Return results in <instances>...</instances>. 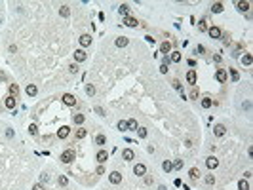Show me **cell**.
<instances>
[{
  "label": "cell",
  "instance_id": "1",
  "mask_svg": "<svg viewBox=\"0 0 253 190\" xmlns=\"http://www.w3.org/2000/svg\"><path fill=\"white\" fill-rule=\"evenodd\" d=\"M63 163H70L72 160H74V152L72 150H65V152H61V158H59Z\"/></svg>",
  "mask_w": 253,
  "mask_h": 190
},
{
  "label": "cell",
  "instance_id": "2",
  "mask_svg": "<svg viewBox=\"0 0 253 190\" xmlns=\"http://www.w3.org/2000/svg\"><path fill=\"white\" fill-rule=\"evenodd\" d=\"M61 99H63V103H65V105H69V106H74L76 105V97L72 95V93H65Z\"/></svg>",
  "mask_w": 253,
  "mask_h": 190
},
{
  "label": "cell",
  "instance_id": "3",
  "mask_svg": "<svg viewBox=\"0 0 253 190\" xmlns=\"http://www.w3.org/2000/svg\"><path fill=\"white\" fill-rule=\"evenodd\" d=\"M108 181H111L112 184H120V183H122V173H118V171H112L111 175H108Z\"/></svg>",
  "mask_w": 253,
  "mask_h": 190
},
{
  "label": "cell",
  "instance_id": "4",
  "mask_svg": "<svg viewBox=\"0 0 253 190\" xmlns=\"http://www.w3.org/2000/svg\"><path fill=\"white\" fill-rule=\"evenodd\" d=\"M208 34H209L211 38H221V36H223V33H221L219 27H209L208 29Z\"/></svg>",
  "mask_w": 253,
  "mask_h": 190
},
{
  "label": "cell",
  "instance_id": "5",
  "mask_svg": "<svg viewBox=\"0 0 253 190\" xmlns=\"http://www.w3.org/2000/svg\"><path fill=\"white\" fill-rule=\"evenodd\" d=\"M86 57H88V55H86L84 50H76V51H74V61H76V63H82V61H86Z\"/></svg>",
  "mask_w": 253,
  "mask_h": 190
},
{
  "label": "cell",
  "instance_id": "6",
  "mask_svg": "<svg viewBox=\"0 0 253 190\" xmlns=\"http://www.w3.org/2000/svg\"><path fill=\"white\" fill-rule=\"evenodd\" d=\"M78 42H80L82 48H88V46L91 44V36H90V34H82V36L78 38Z\"/></svg>",
  "mask_w": 253,
  "mask_h": 190
},
{
  "label": "cell",
  "instance_id": "7",
  "mask_svg": "<svg viewBox=\"0 0 253 190\" xmlns=\"http://www.w3.org/2000/svg\"><path fill=\"white\" fill-rule=\"evenodd\" d=\"M69 133H70V127L69 126H61L59 129H57V137H59V139H65Z\"/></svg>",
  "mask_w": 253,
  "mask_h": 190
},
{
  "label": "cell",
  "instance_id": "8",
  "mask_svg": "<svg viewBox=\"0 0 253 190\" xmlns=\"http://www.w3.org/2000/svg\"><path fill=\"white\" fill-rule=\"evenodd\" d=\"M187 82L188 84H196V82H198V74H196V70H188L187 72Z\"/></svg>",
  "mask_w": 253,
  "mask_h": 190
},
{
  "label": "cell",
  "instance_id": "9",
  "mask_svg": "<svg viewBox=\"0 0 253 190\" xmlns=\"http://www.w3.org/2000/svg\"><path fill=\"white\" fill-rule=\"evenodd\" d=\"M133 173H135V175H137V177H143V175H145V173H147V167H145V166H143V163H137V166H135V167H133Z\"/></svg>",
  "mask_w": 253,
  "mask_h": 190
},
{
  "label": "cell",
  "instance_id": "10",
  "mask_svg": "<svg viewBox=\"0 0 253 190\" xmlns=\"http://www.w3.org/2000/svg\"><path fill=\"white\" fill-rule=\"evenodd\" d=\"M215 76H217V80H219V82H223V84H225L226 80H229V74H226V70H225V69H219Z\"/></svg>",
  "mask_w": 253,
  "mask_h": 190
},
{
  "label": "cell",
  "instance_id": "11",
  "mask_svg": "<svg viewBox=\"0 0 253 190\" xmlns=\"http://www.w3.org/2000/svg\"><path fill=\"white\" fill-rule=\"evenodd\" d=\"M4 106H6V109H10V110H13V109H15V97L8 95L6 101H4Z\"/></svg>",
  "mask_w": 253,
  "mask_h": 190
},
{
  "label": "cell",
  "instance_id": "12",
  "mask_svg": "<svg viewBox=\"0 0 253 190\" xmlns=\"http://www.w3.org/2000/svg\"><path fill=\"white\" fill-rule=\"evenodd\" d=\"M213 133H215V135H217V137H223V135H225V133H226V127H225L223 124H217V126L213 127Z\"/></svg>",
  "mask_w": 253,
  "mask_h": 190
},
{
  "label": "cell",
  "instance_id": "13",
  "mask_svg": "<svg viewBox=\"0 0 253 190\" xmlns=\"http://www.w3.org/2000/svg\"><path fill=\"white\" fill-rule=\"evenodd\" d=\"M206 166H208L209 169H215L217 166H219V160H217V158H215V156H209V158H208V160H206Z\"/></svg>",
  "mask_w": 253,
  "mask_h": 190
},
{
  "label": "cell",
  "instance_id": "14",
  "mask_svg": "<svg viewBox=\"0 0 253 190\" xmlns=\"http://www.w3.org/2000/svg\"><path fill=\"white\" fill-rule=\"evenodd\" d=\"M124 25H126V27H137V19L135 17H131V15H128V17H124Z\"/></svg>",
  "mask_w": 253,
  "mask_h": 190
},
{
  "label": "cell",
  "instance_id": "15",
  "mask_svg": "<svg viewBox=\"0 0 253 190\" xmlns=\"http://www.w3.org/2000/svg\"><path fill=\"white\" fill-rule=\"evenodd\" d=\"M160 53H166V55L171 53V42H168V40L162 42V46H160Z\"/></svg>",
  "mask_w": 253,
  "mask_h": 190
},
{
  "label": "cell",
  "instance_id": "16",
  "mask_svg": "<svg viewBox=\"0 0 253 190\" xmlns=\"http://www.w3.org/2000/svg\"><path fill=\"white\" fill-rule=\"evenodd\" d=\"M188 177H190V181H192V183L198 181V179H200V171H198V167H192V169H190V171H188Z\"/></svg>",
  "mask_w": 253,
  "mask_h": 190
},
{
  "label": "cell",
  "instance_id": "17",
  "mask_svg": "<svg viewBox=\"0 0 253 190\" xmlns=\"http://www.w3.org/2000/svg\"><path fill=\"white\" fill-rule=\"evenodd\" d=\"M95 158H97V162H99V163H103V162L108 160V152H107V150H99Z\"/></svg>",
  "mask_w": 253,
  "mask_h": 190
},
{
  "label": "cell",
  "instance_id": "18",
  "mask_svg": "<svg viewBox=\"0 0 253 190\" xmlns=\"http://www.w3.org/2000/svg\"><path fill=\"white\" fill-rule=\"evenodd\" d=\"M236 8H238V12L244 13V12H247V10L251 8V4L249 2H236Z\"/></svg>",
  "mask_w": 253,
  "mask_h": 190
},
{
  "label": "cell",
  "instance_id": "19",
  "mask_svg": "<svg viewBox=\"0 0 253 190\" xmlns=\"http://www.w3.org/2000/svg\"><path fill=\"white\" fill-rule=\"evenodd\" d=\"M25 91H27V95H29V97H34L36 93H38V88H36L34 84H29V86H27V89H25Z\"/></svg>",
  "mask_w": 253,
  "mask_h": 190
},
{
  "label": "cell",
  "instance_id": "20",
  "mask_svg": "<svg viewBox=\"0 0 253 190\" xmlns=\"http://www.w3.org/2000/svg\"><path fill=\"white\" fill-rule=\"evenodd\" d=\"M223 10H225L223 2H213V6H211V12H213V13H221Z\"/></svg>",
  "mask_w": 253,
  "mask_h": 190
},
{
  "label": "cell",
  "instance_id": "21",
  "mask_svg": "<svg viewBox=\"0 0 253 190\" xmlns=\"http://www.w3.org/2000/svg\"><path fill=\"white\" fill-rule=\"evenodd\" d=\"M118 12H120L122 17H128V15H130V6H128V4H122V6L118 8Z\"/></svg>",
  "mask_w": 253,
  "mask_h": 190
},
{
  "label": "cell",
  "instance_id": "22",
  "mask_svg": "<svg viewBox=\"0 0 253 190\" xmlns=\"http://www.w3.org/2000/svg\"><path fill=\"white\" fill-rule=\"evenodd\" d=\"M122 158H124V160H126V162L133 160V150H131V148H126V150L122 152Z\"/></svg>",
  "mask_w": 253,
  "mask_h": 190
},
{
  "label": "cell",
  "instance_id": "23",
  "mask_svg": "<svg viewBox=\"0 0 253 190\" xmlns=\"http://www.w3.org/2000/svg\"><path fill=\"white\" fill-rule=\"evenodd\" d=\"M128 42H130V40H128L126 36H120V38H116V46H118V48H126V46H128Z\"/></svg>",
  "mask_w": 253,
  "mask_h": 190
},
{
  "label": "cell",
  "instance_id": "24",
  "mask_svg": "<svg viewBox=\"0 0 253 190\" xmlns=\"http://www.w3.org/2000/svg\"><path fill=\"white\" fill-rule=\"evenodd\" d=\"M59 15H61V17H69V15H70V8L69 6H61L59 8Z\"/></svg>",
  "mask_w": 253,
  "mask_h": 190
},
{
  "label": "cell",
  "instance_id": "25",
  "mask_svg": "<svg viewBox=\"0 0 253 190\" xmlns=\"http://www.w3.org/2000/svg\"><path fill=\"white\" fill-rule=\"evenodd\" d=\"M72 120H74V124H76V126H82L86 118H84V114H74V116H72Z\"/></svg>",
  "mask_w": 253,
  "mask_h": 190
},
{
  "label": "cell",
  "instance_id": "26",
  "mask_svg": "<svg viewBox=\"0 0 253 190\" xmlns=\"http://www.w3.org/2000/svg\"><path fill=\"white\" fill-rule=\"evenodd\" d=\"M128 131H137V120H128Z\"/></svg>",
  "mask_w": 253,
  "mask_h": 190
},
{
  "label": "cell",
  "instance_id": "27",
  "mask_svg": "<svg viewBox=\"0 0 253 190\" xmlns=\"http://www.w3.org/2000/svg\"><path fill=\"white\" fill-rule=\"evenodd\" d=\"M95 145L105 146V145H107V137H105V135H97V137H95Z\"/></svg>",
  "mask_w": 253,
  "mask_h": 190
},
{
  "label": "cell",
  "instance_id": "28",
  "mask_svg": "<svg viewBox=\"0 0 253 190\" xmlns=\"http://www.w3.org/2000/svg\"><path fill=\"white\" fill-rule=\"evenodd\" d=\"M10 95H12V97H17V95H19V86H17V84H12V86H10Z\"/></svg>",
  "mask_w": 253,
  "mask_h": 190
},
{
  "label": "cell",
  "instance_id": "29",
  "mask_svg": "<svg viewBox=\"0 0 253 190\" xmlns=\"http://www.w3.org/2000/svg\"><path fill=\"white\" fill-rule=\"evenodd\" d=\"M86 135H88V131L84 129V127H78V129H76V139H78V141H80V139H84Z\"/></svg>",
  "mask_w": 253,
  "mask_h": 190
},
{
  "label": "cell",
  "instance_id": "30",
  "mask_svg": "<svg viewBox=\"0 0 253 190\" xmlns=\"http://www.w3.org/2000/svg\"><path fill=\"white\" fill-rule=\"evenodd\" d=\"M251 61H253V59H251V55H249V53H244V57H242V65L249 67V65H251Z\"/></svg>",
  "mask_w": 253,
  "mask_h": 190
},
{
  "label": "cell",
  "instance_id": "31",
  "mask_svg": "<svg viewBox=\"0 0 253 190\" xmlns=\"http://www.w3.org/2000/svg\"><path fill=\"white\" fill-rule=\"evenodd\" d=\"M162 167H164V171H166V173H169V171H171V169H173V163L169 162V160H166V162L162 163Z\"/></svg>",
  "mask_w": 253,
  "mask_h": 190
},
{
  "label": "cell",
  "instance_id": "32",
  "mask_svg": "<svg viewBox=\"0 0 253 190\" xmlns=\"http://www.w3.org/2000/svg\"><path fill=\"white\" fill-rule=\"evenodd\" d=\"M211 105H213V101H211L209 97H204V99H202V106H204V109H209Z\"/></svg>",
  "mask_w": 253,
  "mask_h": 190
},
{
  "label": "cell",
  "instance_id": "33",
  "mask_svg": "<svg viewBox=\"0 0 253 190\" xmlns=\"http://www.w3.org/2000/svg\"><path fill=\"white\" fill-rule=\"evenodd\" d=\"M169 59H171L173 63H179V61H181V53H179V51H171V57H169Z\"/></svg>",
  "mask_w": 253,
  "mask_h": 190
},
{
  "label": "cell",
  "instance_id": "34",
  "mask_svg": "<svg viewBox=\"0 0 253 190\" xmlns=\"http://www.w3.org/2000/svg\"><path fill=\"white\" fill-rule=\"evenodd\" d=\"M238 188H240V190H249V183H247V181H244V179H242V181L238 183Z\"/></svg>",
  "mask_w": 253,
  "mask_h": 190
},
{
  "label": "cell",
  "instance_id": "35",
  "mask_svg": "<svg viewBox=\"0 0 253 190\" xmlns=\"http://www.w3.org/2000/svg\"><path fill=\"white\" fill-rule=\"evenodd\" d=\"M230 78H232V82H238V80H240V74H238V70L230 69Z\"/></svg>",
  "mask_w": 253,
  "mask_h": 190
},
{
  "label": "cell",
  "instance_id": "36",
  "mask_svg": "<svg viewBox=\"0 0 253 190\" xmlns=\"http://www.w3.org/2000/svg\"><path fill=\"white\" fill-rule=\"evenodd\" d=\"M137 133H139V137L141 139H145V137L148 135V131H147V127H137Z\"/></svg>",
  "mask_w": 253,
  "mask_h": 190
},
{
  "label": "cell",
  "instance_id": "37",
  "mask_svg": "<svg viewBox=\"0 0 253 190\" xmlns=\"http://www.w3.org/2000/svg\"><path fill=\"white\" fill-rule=\"evenodd\" d=\"M78 70H80V69H78V63H72V65H69V72H70V74H76Z\"/></svg>",
  "mask_w": 253,
  "mask_h": 190
},
{
  "label": "cell",
  "instance_id": "38",
  "mask_svg": "<svg viewBox=\"0 0 253 190\" xmlns=\"http://www.w3.org/2000/svg\"><path fill=\"white\" fill-rule=\"evenodd\" d=\"M198 30H202V33H206V30H208V23H206L204 19H202V21L198 23Z\"/></svg>",
  "mask_w": 253,
  "mask_h": 190
},
{
  "label": "cell",
  "instance_id": "39",
  "mask_svg": "<svg viewBox=\"0 0 253 190\" xmlns=\"http://www.w3.org/2000/svg\"><path fill=\"white\" fill-rule=\"evenodd\" d=\"M86 93L90 95V97H93V95H95V88H93V86L90 84V86H88V88H86Z\"/></svg>",
  "mask_w": 253,
  "mask_h": 190
},
{
  "label": "cell",
  "instance_id": "40",
  "mask_svg": "<svg viewBox=\"0 0 253 190\" xmlns=\"http://www.w3.org/2000/svg\"><path fill=\"white\" fill-rule=\"evenodd\" d=\"M118 129H120V131H128V124L124 120H120V122H118Z\"/></svg>",
  "mask_w": 253,
  "mask_h": 190
},
{
  "label": "cell",
  "instance_id": "41",
  "mask_svg": "<svg viewBox=\"0 0 253 190\" xmlns=\"http://www.w3.org/2000/svg\"><path fill=\"white\" fill-rule=\"evenodd\" d=\"M29 133H30V135H36V133H38V127H36V124H30V126H29Z\"/></svg>",
  "mask_w": 253,
  "mask_h": 190
},
{
  "label": "cell",
  "instance_id": "42",
  "mask_svg": "<svg viewBox=\"0 0 253 190\" xmlns=\"http://www.w3.org/2000/svg\"><path fill=\"white\" fill-rule=\"evenodd\" d=\"M57 183H59V184H61V186H67V183H69V179H67V177H65V175H61V177H59V179H57Z\"/></svg>",
  "mask_w": 253,
  "mask_h": 190
},
{
  "label": "cell",
  "instance_id": "43",
  "mask_svg": "<svg viewBox=\"0 0 253 190\" xmlns=\"http://www.w3.org/2000/svg\"><path fill=\"white\" fill-rule=\"evenodd\" d=\"M50 181V175L48 173H42V175H40V183H48Z\"/></svg>",
  "mask_w": 253,
  "mask_h": 190
},
{
  "label": "cell",
  "instance_id": "44",
  "mask_svg": "<svg viewBox=\"0 0 253 190\" xmlns=\"http://www.w3.org/2000/svg\"><path fill=\"white\" fill-rule=\"evenodd\" d=\"M183 163H185L183 160H177V162L173 163V167H175V169H183Z\"/></svg>",
  "mask_w": 253,
  "mask_h": 190
},
{
  "label": "cell",
  "instance_id": "45",
  "mask_svg": "<svg viewBox=\"0 0 253 190\" xmlns=\"http://www.w3.org/2000/svg\"><path fill=\"white\" fill-rule=\"evenodd\" d=\"M206 183H208V184H215V177L213 175H208V177H206Z\"/></svg>",
  "mask_w": 253,
  "mask_h": 190
},
{
  "label": "cell",
  "instance_id": "46",
  "mask_svg": "<svg viewBox=\"0 0 253 190\" xmlns=\"http://www.w3.org/2000/svg\"><path fill=\"white\" fill-rule=\"evenodd\" d=\"M190 99H198V89L192 88V91H190Z\"/></svg>",
  "mask_w": 253,
  "mask_h": 190
},
{
  "label": "cell",
  "instance_id": "47",
  "mask_svg": "<svg viewBox=\"0 0 253 190\" xmlns=\"http://www.w3.org/2000/svg\"><path fill=\"white\" fill-rule=\"evenodd\" d=\"M95 173H97V175H105V167H103V166H99V167L95 169Z\"/></svg>",
  "mask_w": 253,
  "mask_h": 190
},
{
  "label": "cell",
  "instance_id": "48",
  "mask_svg": "<svg viewBox=\"0 0 253 190\" xmlns=\"http://www.w3.org/2000/svg\"><path fill=\"white\" fill-rule=\"evenodd\" d=\"M171 84H173V88H175V89H179V91H181V82H179V80H173Z\"/></svg>",
  "mask_w": 253,
  "mask_h": 190
},
{
  "label": "cell",
  "instance_id": "49",
  "mask_svg": "<svg viewBox=\"0 0 253 190\" xmlns=\"http://www.w3.org/2000/svg\"><path fill=\"white\" fill-rule=\"evenodd\" d=\"M160 72H162V74H166V72H168V65H164V63L160 65Z\"/></svg>",
  "mask_w": 253,
  "mask_h": 190
},
{
  "label": "cell",
  "instance_id": "50",
  "mask_svg": "<svg viewBox=\"0 0 253 190\" xmlns=\"http://www.w3.org/2000/svg\"><path fill=\"white\" fill-rule=\"evenodd\" d=\"M95 112H97V114H99V116H105V110H103L101 106H95Z\"/></svg>",
  "mask_w": 253,
  "mask_h": 190
},
{
  "label": "cell",
  "instance_id": "51",
  "mask_svg": "<svg viewBox=\"0 0 253 190\" xmlns=\"http://www.w3.org/2000/svg\"><path fill=\"white\" fill-rule=\"evenodd\" d=\"M33 190H44V186H42V183H36L34 186H33Z\"/></svg>",
  "mask_w": 253,
  "mask_h": 190
},
{
  "label": "cell",
  "instance_id": "52",
  "mask_svg": "<svg viewBox=\"0 0 253 190\" xmlns=\"http://www.w3.org/2000/svg\"><path fill=\"white\" fill-rule=\"evenodd\" d=\"M204 51H206L204 46H198V48H196V53H204Z\"/></svg>",
  "mask_w": 253,
  "mask_h": 190
},
{
  "label": "cell",
  "instance_id": "53",
  "mask_svg": "<svg viewBox=\"0 0 253 190\" xmlns=\"http://www.w3.org/2000/svg\"><path fill=\"white\" fill-rule=\"evenodd\" d=\"M8 50H10V53H15V51H17V48H15V46H13V44H12V46H10V48H8Z\"/></svg>",
  "mask_w": 253,
  "mask_h": 190
},
{
  "label": "cell",
  "instance_id": "54",
  "mask_svg": "<svg viewBox=\"0 0 253 190\" xmlns=\"http://www.w3.org/2000/svg\"><path fill=\"white\" fill-rule=\"evenodd\" d=\"M158 190H166V186H160V188H158Z\"/></svg>",
  "mask_w": 253,
  "mask_h": 190
},
{
  "label": "cell",
  "instance_id": "55",
  "mask_svg": "<svg viewBox=\"0 0 253 190\" xmlns=\"http://www.w3.org/2000/svg\"><path fill=\"white\" fill-rule=\"evenodd\" d=\"M0 23H2V19H0Z\"/></svg>",
  "mask_w": 253,
  "mask_h": 190
}]
</instances>
